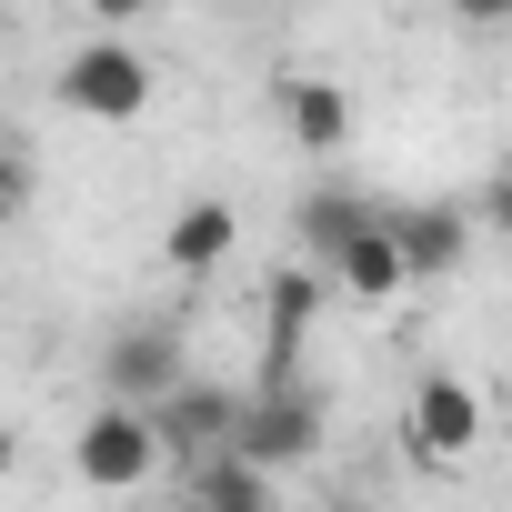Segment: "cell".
I'll list each match as a JSON object with an SVG mask.
<instances>
[{"mask_svg":"<svg viewBox=\"0 0 512 512\" xmlns=\"http://www.w3.org/2000/svg\"><path fill=\"white\" fill-rule=\"evenodd\" d=\"M272 111H282V131H292L302 151H342V141H352V91L322 81V71H282V81H272Z\"/></svg>","mask_w":512,"mask_h":512,"instance_id":"8fae6325","label":"cell"},{"mask_svg":"<svg viewBox=\"0 0 512 512\" xmlns=\"http://www.w3.org/2000/svg\"><path fill=\"white\" fill-rule=\"evenodd\" d=\"M462 31H512V0H442Z\"/></svg>","mask_w":512,"mask_h":512,"instance_id":"9a60e30c","label":"cell"},{"mask_svg":"<svg viewBox=\"0 0 512 512\" xmlns=\"http://www.w3.org/2000/svg\"><path fill=\"white\" fill-rule=\"evenodd\" d=\"M402 452L422 472H462L482 452V392L462 372H422L412 382V412H402Z\"/></svg>","mask_w":512,"mask_h":512,"instance_id":"277c9868","label":"cell"},{"mask_svg":"<svg viewBox=\"0 0 512 512\" xmlns=\"http://www.w3.org/2000/svg\"><path fill=\"white\" fill-rule=\"evenodd\" d=\"M231 241H241V211L201 191V201H181V211L161 221V262H171L181 282H211V272L231 262Z\"/></svg>","mask_w":512,"mask_h":512,"instance_id":"9c48e42d","label":"cell"},{"mask_svg":"<svg viewBox=\"0 0 512 512\" xmlns=\"http://www.w3.org/2000/svg\"><path fill=\"white\" fill-rule=\"evenodd\" d=\"M372 211H382L372 191H352V181H322V191H302V201H292V251H302V262H332V251H342V241H352Z\"/></svg>","mask_w":512,"mask_h":512,"instance_id":"7c38bea8","label":"cell"},{"mask_svg":"<svg viewBox=\"0 0 512 512\" xmlns=\"http://www.w3.org/2000/svg\"><path fill=\"white\" fill-rule=\"evenodd\" d=\"M231 422H241V392H221V382H201V372H181V382L151 402V432H161L171 462H211V452H231Z\"/></svg>","mask_w":512,"mask_h":512,"instance_id":"8992f818","label":"cell"},{"mask_svg":"<svg viewBox=\"0 0 512 512\" xmlns=\"http://www.w3.org/2000/svg\"><path fill=\"white\" fill-rule=\"evenodd\" d=\"M392 11H442V0H392Z\"/></svg>","mask_w":512,"mask_h":512,"instance_id":"ac0fdd59","label":"cell"},{"mask_svg":"<svg viewBox=\"0 0 512 512\" xmlns=\"http://www.w3.org/2000/svg\"><path fill=\"white\" fill-rule=\"evenodd\" d=\"M61 111L71 121H141L151 111V61H141V41H121V31H101V41H81L71 61H61Z\"/></svg>","mask_w":512,"mask_h":512,"instance_id":"7a4b0ae2","label":"cell"},{"mask_svg":"<svg viewBox=\"0 0 512 512\" xmlns=\"http://www.w3.org/2000/svg\"><path fill=\"white\" fill-rule=\"evenodd\" d=\"M322 262H302V251H292V262L262 282V322H272V342H262V372H292V352H302V332L322 322Z\"/></svg>","mask_w":512,"mask_h":512,"instance_id":"ba28073f","label":"cell"},{"mask_svg":"<svg viewBox=\"0 0 512 512\" xmlns=\"http://www.w3.org/2000/svg\"><path fill=\"white\" fill-rule=\"evenodd\" d=\"M322 282H332L342 302H362V312H382V302H402V292H412V262H402V241H392V211H372V221L332 251Z\"/></svg>","mask_w":512,"mask_h":512,"instance_id":"52a82bcc","label":"cell"},{"mask_svg":"<svg viewBox=\"0 0 512 512\" xmlns=\"http://www.w3.org/2000/svg\"><path fill=\"white\" fill-rule=\"evenodd\" d=\"M231 452L241 462H312L322 452V392H302L292 372H262L241 392V422H231Z\"/></svg>","mask_w":512,"mask_h":512,"instance_id":"3957f363","label":"cell"},{"mask_svg":"<svg viewBox=\"0 0 512 512\" xmlns=\"http://www.w3.org/2000/svg\"><path fill=\"white\" fill-rule=\"evenodd\" d=\"M472 221H482L492 241H512V151L492 161V181H482V201H472Z\"/></svg>","mask_w":512,"mask_h":512,"instance_id":"5bb4252c","label":"cell"},{"mask_svg":"<svg viewBox=\"0 0 512 512\" xmlns=\"http://www.w3.org/2000/svg\"><path fill=\"white\" fill-rule=\"evenodd\" d=\"M181 512H272V482L262 462L211 452V462H181Z\"/></svg>","mask_w":512,"mask_h":512,"instance_id":"4fadbf2b","label":"cell"},{"mask_svg":"<svg viewBox=\"0 0 512 512\" xmlns=\"http://www.w3.org/2000/svg\"><path fill=\"white\" fill-rule=\"evenodd\" d=\"M71 472H81L91 492H141V482L171 472V452H161V432H151L141 402H91L81 432H71Z\"/></svg>","mask_w":512,"mask_h":512,"instance_id":"6da1fadb","label":"cell"},{"mask_svg":"<svg viewBox=\"0 0 512 512\" xmlns=\"http://www.w3.org/2000/svg\"><path fill=\"white\" fill-rule=\"evenodd\" d=\"M21 191H31V171L11 161V141H0V231H11V211H21Z\"/></svg>","mask_w":512,"mask_h":512,"instance_id":"2e32d148","label":"cell"},{"mask_svg":"<svg viewBox=\"0 0 512 512\" xmlns=\"http://www.w3.org/2000/svg\"><path fill=\"white\" fill-rule=\"evenodd\" d=\"M392 241H402L412 282H452V272L472 262V221H462L452 201H402V211H392Z\"/></svg>","mask_w":512,"mask_h":512,"instance_id":"30bf717a","label":"cell"},{"mask_svg":"<svg viewBox=\"0 0 512 512\" xmlns=\"http://www.w3.org/2000/svg\"><path fill=\"white\" fill-rule=\"evenodd\" d=\"M181 372H191V352H181V322H161V312H131L101 342V402H141L151 412Z\"/></svg>","mask_w":512,"mask_h":512,"instance_id":"5b68a950","label":"cell"},{"mask_svg":"<svg viewBox=\"0 0 512 512\" xmlns=\"http://www.w3.org/2000/svg\"><path fill=\"white\" fill-rule=\"evenodd\" d=\"M81 11H91V21H101V31H131V21H141V11H151V0H81Z\"/></svg>","mask_w":512,"mask_h":512,"instance_id":"e0dca14e","label":"cell"}]
</instances>
